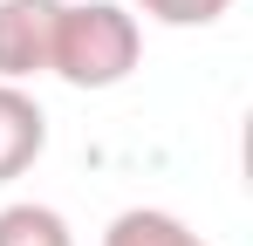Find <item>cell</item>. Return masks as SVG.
Segmentation results:
<instances>
[{
	"label": "cell",
	"mask_w": 253,
	"mask_h": 246,
	"mask_svg": "<svg viewBox=\"0 0 253 246\" xmlns=\"http://www.w3.org/2000/svg\"><path fill=\"white\" fill-rule=\"evenodd\" d=\"M137 7H144V14H158L165 28H212L233 0H137Z\"/></svg>",
	"instance_id": "obj_6"
},
{
	"label": "cell",
	"mask_w": 253,
	"mask_h": 246,
	"mask_svg": "<svg viewBox=\"0 0 253 246\" xmlns=\"http://www.w3.org/2000/svg\"><path fill=\"white\" fill-rule=\"evenodd\" d=\"M103 246H206V240H199L192 226H178L171 212H144V205H137V212H124V219L103 233Z\"/></svg>",
	"instance_id": "obj_4"
},
{
	"label": "cell",
	"mask_w": 253,
	"mask_h": 246,
	"mask_svg": "<svg viewBox=\"0 0 253 246\" xmlns=\"http://www.w3.org/2000/svg\"><path fill=\"white\" fill-rule=\"evenodd\" d=\"M62 0H0V82H28L48 69Z\"/></svg>",
	"instance_id": "obj_2"
},
{
	"label": "cell",
	"mask_w": 253,
	"mask_h": 246,
	"mask_svg": "<svg viewBox=\"0 0 253 246\" xmlns=\"http://www.w3.org/2000/svg\"><path fill=\"white\" fill-rule=\"evenodd\" d=\"M137 21L110 0H76V7H55V48H48V69L69 82V89H117L137 69Z\"/></svg>",
	"instance_id": "obj_1"
},
{
	"label": "cell",
	"mask_w": 253,
	"mask_h": 246,
	"mask_svg": "<svg viewBox=\"0 0 253 246\" xmlns=\"http://www.w3.org/2000/svg\"><path fill=\"white\" fill-rule=\"evenodd\" d=\"M48 151V117L21 82H0V185H14Z\"/></svg>",
	"instance_id": "obj_3"
},
{
	"label": "cell",
	"mask_w": 253,
	"mask_h": 246,
	"mask_svg": "<svg viewBox=\"0 0 253 246\" xmlns=\"http://www.w3.org/2000/svg\"><path fill=\"white\" fill-rule=\"evenodd\" d=\"M0 246H76V240H69L62 212H48V205H7L0 212Z\"/></svg>",
	"instance_id": "obj_5"
}]
</instances>
